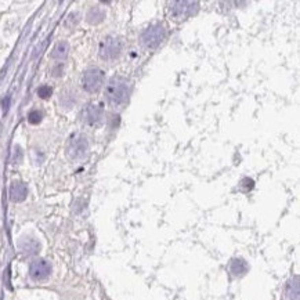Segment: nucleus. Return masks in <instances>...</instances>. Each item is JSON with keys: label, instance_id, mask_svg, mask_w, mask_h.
<instances>
[{"label": "nucleus", "instance_id": "nucleus-1", "mask_svg": "<svg viewBox=\"0 0 300 300\" xmlns=\"http://www.w3.org/2000/svg\"><path fill=\"white\" fill-rule=\"evenodd\" d=\"M129 83L123 77L113 76L110 83L107 84L105 96L112 105H120L126 103V100L129 98Z\"/></svg>", "mask_w": 300, "mask_h": 300}, {"label": "nucleus", "instance_id": "nucleus-2", "mask_svg": "<svg viewBox=\"0 0 300 300\" xmlns=\"http://www.w3.org/2000/svg\"><path fill=\"white\" fill-rule=\"evenodd\" d=\"M123 50V43L116 36H107L100 43V57L105 61L116 60Z\"/></svg>", "mask_w": 300, "mask_h": 300}, {"label": "nucleus", "instance_id": "nucleus-3", "mask_svg": "<svg viewBox=\"0 0 300 300\" xmlns=\"http://www.w3.org/2000/svg\"><path fill=\"white\" fill-rule=\"evenodd\" d=\"M165 38H166V29L162 25H151L143 31V34L140 36V40H141L144 47L154 50L165 40Z\"/></svg>", "mask_w": 300, "mask_h": 300}, {"label": "nucleus", "instance_id": "nucleus-4", "mask_svg": "<svg viewBox=\"0 0 300 300\" xmlns=\"http://www.w3.org/2000/svg\"><path fill=\"white\" fill-rule=\"evenodd\" d=\"M89 151V141L82 134H74L71 136L68 146H67V154L71 159H82L86 156Z\"/></svg>", "mask_w": 300, "mask_h": 300}, {"label": "nucleus", "instance_id": "nucleus-5", "mask_svg": "<svg viewBox=\"0 0 300 300\" xmlns=\"http://www.w3.org/2000/svg\"><path fill=\"white\" fill-rule=\"evenodd\" d=\"M104 83V72L98 68H90L82 76V86L89 93H97Z\"/></svg>", "mask_w": 300, "mask_h": 300}, {"label": "nucleus", "instance_id": "nucleus-6", "mask_svg": "<svg viewBox=\"0 0 300 300\" xmlns=\"http://www.w3.org/2000/svg\"><path fill=\"white\" fill-rule=\"evenodd\" d=\"M104 110L98 104H87L82 111V120L89 126H98L103 122Z\"/></svg>", "mask_w": 300, "mask_h": 300}, {"label": "nucleus", "instance_id": "nucleus-7", "mask_svg": "<svg viewBox=\"0 0 300 300\" xmlns=\"http://www.w3.org/2000/svg\"><path fill=\"white\" fill-rule=\"evenodd\" d=\"M50 274H51V264L47 260L38 259L29 265V275L34 281H44L49 278Z\"/></svg>", "mask_w": 300, "mask_h": 300}, {"label": "nucleus", "instance_id": "nucleus-8", "mask_svg": "<svg viewBox=\"0 0 300 300\" xmlns=\"http://www.w3.org/2000/svg\"><path fill=\"white\" fill-rule=\"evenodd\" d=\"M198 10L196 1H173L170 4V13L175 18H187L191 14H194Z\"/></svg>", "mask_w": 300, "mask_h": 300}, {"label": "nucleus", "instance_id": "nucleus-9", "mask_svg": "<svg viewBox=\"0 0 300 300\" xmlns=\"http://www.w3.org/2000/svg\"><path fill=\"white\" fill-rule=\"evenodd\" d=\"M28 195V188L24 183H13L10 187V199L13 202H22Z\"/></svg>", "mask_w": 300, "mask_h": 300}, {"label": "nucleus", "instance_id": "nucleus-10", "mask_svg": "<svg viewBox=\"0 0 300 300\" xmlns=\"http://www.w3.org/2000/svg\"><path fill=\"white\" fill-rule=\"evenodd\" d=\"M300 285H299V277L295 275L288 281L285 286V295L288 300H299Z\"/></svg>", "mask_w": 300, "mask_h": 300}, {"label": "nucleus", "instance_id": "nucleus-11", "mask_svg": "<svg viewBox=\"0 0 300 300\" xmlns=\"http://www.w3.org/2000/svg\"><path fill=\"white\" fill-rule=\"evenodd\" d=\"M248 268H249L248 263L245 262L244 259H234V260H231L230 271L232 275L241 277V275H244V274L248 272Z\"/></svg>", "mask_w": 300, "mask_h": 300}, {"label": "nucleus", "instance_id": "nucleus-12", "mask_svg": "<svg viewBox=\"0 0 300 300\" xmlns=\"http://www.w3.org/2000/svg\"><path fill=\"white\" fill-rule=\"evenodd\" d=\"M20 246H21V251L24 253H27V255H35V253L40 251V244L36 239H34V238L22 239Z\"/></svg>", "mask_w": 300, "mask_h": 300}, {"label": "nucleus", "instance_id": "nucleus-13", "mask_svg": "<svg viewBox=\"0 0 300 300\" xmlns=\"http://www.w3.org/2000/svg\"><path fill=\"white\" fill-rule=\"evenodd\" d=\"M68 51H70V44L68 42H58L54 46V49L51 51V57L56 58V60H64L65 57L68 56Z\"/></svg>", "mask_w": 300, "mask_h": 300}, {"label": "nucleus", "instance_id": "nucleus-14", "mask_svg": "<svg viewBox=\"0 0 300 300\" xmlns=\"http://www.w3.org/2000/svg\"><path fill=\"white\" fill-rule=\"evenodd\" d=\"M105 18V13L104 10H101L100 7H91L89 10V13L86 15V20L89 24H100Z\"/></svg>", "mask_w": 300, "mask_h": 300}, {"label": "nucleus", "instance_id": "nucleus-15", "mask_svg": "<svg viewBox=\"0 0 300 300\" xmlns=\"http://www.w3.org/2000/svg\"><path fill=\"white\" fill-rule=\"evenodd\" d=\"M43 119V112L39 111V110H34L28 113V122L32 123V125H38L40 123Z\"/></svg>", "mask_w": 300, "mask_h": 300}, {"label": "nucleus", "instance_id": "nucleus-16", "mask_svg": "<svg viewBox=\"0 0 300 300\" xmlns=\"http://www.w3.org/2000/svg\"><path fill=\"white\" fill-rule=\"evenodd\" d=\"M53 94V89L47 86V84H43L38 89V96L40 98H50V96Z\"/></svg>", "mask_w": 300, "mask_h": 300}, {"label": "nucleus", "instance_id": "nucleus-17", "mask_svg": "<svg viewBox=\"0 0 300 300\" xmlns=\"http://www.w3.org/2000/svg\"><path fill=\"white\" fill-rule=\"evenodd\" d=\"M13 161H14L15 163H20V162L22 161V151L20 147H15L14 158H13Z\"/></svg>", "mask_w": 300, "mask_h": 300}]
</instances>
